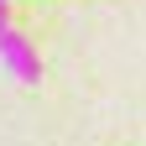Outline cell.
Instances as JSON below:
<instances>
[{
  "instance_id": "7a4b0ae2",
  "label": "cell",
  "mask_w": 146,
  "mask_h": 146,
  "mask_svg": "<svg viewBox=\"0 0 146 146\" xmlns=\"http://www.w3.org/2000/svg\"><path fill=\"white\" fill-rule=\"evenodd\" d=\"M5 31H16V26H11V5L0 0V36H5Z\"/></svg>"
},
{
  "instance_id": "6da1fadb",
  "label": "cell",
  "mask_w": 146,
  "mask_h": 146,
  "mask_svg": "<svg viewBox=\"0 0 146 146\" xmlns=\"http://www.w3.org/2000/svg\"><path fill=\"white\" fill-rule=\"evenodd\" d=\"M0 63H5V73L16 84H36L42 78V58H36V47L26 42L21 31H5L0 36Z\"/></svg>"
}]
</instances>
